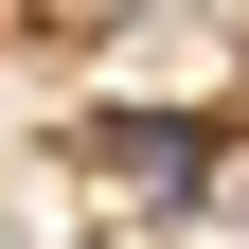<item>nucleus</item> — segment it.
Returning a JSON list of instances; mask_svg holds the SVG:
<instances>
[{
  "instance_id": "obj_1",
  "label": "nucleus",
  "mask_w": 249,
  "mask_h": 249,
  "mask_svg": "<svg viewBox=\"0 0 249 249\" xmlns=\"http://www.w3.org/2000/svg\"><path fill=\"white\" fill-rule=\"evenodd\" d=\"M107 160H124V178H160V196H178V178L213 160V124H196V107H107Z\"/></svg>"
}]
</instances>
